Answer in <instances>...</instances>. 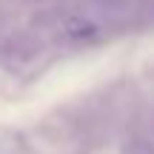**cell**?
<instances>
[{
	"mask_svg": "<svg viewBox=\"0 0 154 154\" xmlns=\"http://www.w3.org/2000/svg\"><path fill=\"white\" fill-rule=\"evenodd\" d=\"M149 131H151V137H154V111H151V117H149Z\"/></svg>",
	"mask_w": 154,
	"mask_h": 154,
	"instance_id": "obj_4",
	"label": "cell"
},
{
	"mask_svg": "<svg viewBox=\"0 0 154 154\" xmlns=\"http://www.w3.org/2000/svg\"><path fill=\"white\" fill-rule=\"evenodd\" d=\"M54 32L60 34L66 43L74 46H94L106 37V23L91 11H66L57 17Z\"/></svg>",
	"mask_w": 154,
	"mask_h": 154,
	"instance_id": "obj_2",
	"label": "cell"
},
{
	"mask_svg": "<svg viewBox=\"0 0 154 154\" xmlns=\"http://www.w3.org/2000/svg\"><path fill=\"white\" fill-rule=\"evenodd\" d=\"M40 51H43V43L37 34L29 29H17L0 40V66L9 72H20V69L37 63Z\"/></svg>",
	"mask_w": 154,
	"mask_h": 154,
	"instance_id": "obj_1",
	"label": "cell"
},
{
	"mask_svg": "<svg viewBox=\"0 0 154 154\" xmlns=\"http://www.w3.org/2000/svg\"><path fill=\"white\" fill-rule=\"evenodd\" d=\"M123 154H154V143L143 134H134L123 143Z\"/></svg>",
	"mask_w": 154,
	"mask_h": 154,
	"instance_id": "obj_3",
	"label": "cell"
}]
</instances>
